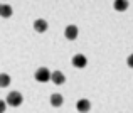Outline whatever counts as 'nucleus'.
<instances>
[{
    "label": "nucleus",
    "mask_w": 133,
    "mask_h": 113,
    "mask_svg": "<svg viewBox=\"0 0 133 113\" xmlns=\"http://www.w3.org/2000/svg\"><path fill=\"white\" fill-rule=\"evenodd\" d=\"M88 64V59H86V56H83V54H76L74 58H72V66L74 68H84V66Z\"/></svg>",
    "instance_id": "7ed1b4c3"
},
{
    "label": "nucleus",
    "mask_w": 133,
    "mask_h": 113,
    "mask_svg": "<svg viewBox=\"0 0 133 113\" xmlns=\"http://www.w3.org/2000/svg\"><path fill=\"white\" fill-rule=\"evenodd\" d=\"M5 108H7V101L0 100V113H5Z\"/></svg>",
    "instance_id": "f8f14e48"
},
{
    "label": "nucleus",
    "mask_w": 133,
    "mask_h": 113,
    "mask_svg": "<svg viewBox=\"0 0 133 113\" xmlns=\"http://www.w3.org/2000/svg\"><path fill=\"white\" fill-rule=\"evenodd\" d=\"M62 101H64V100H62V96H61L59 93H54V95L51 96V105H52V106H56V108L61 106Z\"/></svg>",
    "instance_id": "1a4fd4ad"
},
{
    "label": "nucleus",
    "mask_w": 133,
    "mask_h": 113,
    "mask_svg": "<svg viewBox=\"0 0 133 113\" xmlns=\"http://www.w3.org/2000/svg\"><path fill=\"white\" fill-rule=\"evenodd\" d=\"M76 108H78V111L79 113H88L91 110V103H89V100H78V103H76Z\"/></svg>",
    "instance_id": "20e7f679"
},
{
    "label": "nucleus",
    "mask_w": 133,
    "mask_h": 113,
    "mask_svg": "<svg viewBox=\"0 0 133 113\" xmlns=\"http://www.w3.org/2000/svg\"><path fill=\"white\" fill-rule=\"evenodd\" d=\"M127 64L130 66V68H133V54L128 56V59H127Z\"/></svg>",
    "instance_id": "ddd939ff"
},
{
    "label": "nucleus",
    "mask_w": 133,
    "mask_h": 113,
    "mask_svg": "<svg viewBox=\"0 0 133 113\" xmlns=\"http://www.w3.org/2000/svg\"><path fill=\"white\" fill-rule=\"evenodd\" d=\"M5 101H7V105H10V106H19V105H22L24 98H22V95H20L19 91H12V93L7 95Z\"/></svg>",
    "instance_id": "f257e3e1"
},
{
    "label": "nucleus",
    "mask_w": 133,
    "mask_h": 113,
    "mask_svg": "<svg viewBox=\"0 0 133 113\" xmlns=\"http://www.w3.org/2000/svg\"><path fill=\"white\" fill-rule=\"evenodd\" d=\"M51 81L54 84H62L66 81V76L62 74L61 71H54V73H52V76H51Z\"/></svg>",
    "instance_id": "423d86ee"
},
{
    "label": "nucleus",
    "mask_w": 133,
    "mask_h": 113,
    "mask_svg": "<svg viewBox=\"0 0 133 113\" xmlns=\"http://www.w3.org/2000/svg\"><path fill=\"white\" fill-rule=\"evenodd\" d=\"M51 76H52V73L49 71L47 68H39L36 71V79L39 81V83H45V81H49Z\"/></svg>",
    "instance_id": "f03ea898"
},
{
    "label": "nucleus",
    "mask_w": 133,
    "mask_h": 113,
    "mask_svg": "<svg viewBox=\"0 0 133 113\" xmlns=\"http://www.w3.org/2000/svg\"><path fill=\"white\" fill-rule=\"evenodd\" d=\"M10 84V76L5 74V73H2L0 74V88H7Z\"/></svg>",
    "instance_id": "9b49d317"
},
{
    "label": "nucleus",
    "mask_w": 133,
    "mask_h": 113,
    "mask_svg": "<svg viewBox=\"0 0 133 113\" xmlns=\"http://www.w3.org/2000/svg\"><path fill=\"white\" fill-rule=\"evenodd\" d=\"M113 7H115V10H118V12H123V10L128 9V0H115Z\"/></svg>",
    "instance_id": "6e6552de"
},
{
    "label": "nucleus",
    "mask_w": 133,
    "mask_h": 113,
    "mask_svg": "<svg viewBox=\"0 0 133 113\" xmlns=\"http://www.w3.org/2000/svg\"><path fill=\"white\" fill-rule=\"evenodd\" d=\"M34 29H36V32H45L47 30V22L44 19H37L34 22Z\"/></svg>",
    "instance_id": "0eeeda50"
},
{
    "label": "nucleus",
    "mask_w": 133,
    "mask_h": 113,
    "mask_svg": "<svg viewBox=\"0 0 133 113\" xmlns=\"http://www.w3.org/2000/svg\"><path fill=\"white\" fill-rule=\"evenodd\" d=\"M0 10H2V3H0Z\"/></svg>",
    "instance_id": "4468645a"
},
{
    "label": "nucleus",
    "mask_w": 133,
    "mask_h": 113,
    "mask_svg": "<svg viewBox=\"0 0 133 113\" xmlns=\"http://www.w3.org/2000/svg\"><path fill=\"white\" fill-rule=\"evenodd\" d=\"M12 12H14L12 7L7 5V3H3V5H2V10H0V15H2L3 19H9V17L12 15Z\"/></svg>",
    "instance_id": "9d476101"
},
{
    "label": "nucleus",
    "mask_w": 133,
    "mask_h": 113,
    "mask_svg": "<svg viewBox=\"0 0 133 113\" xmlns=\"http://www.w3.org/2000/svg\"><path fill=\"white\" fill-rule=\"evenodd\" d=\"M64 36L66 39H69V41H74L76 37H78V27L76 26H68L64 30Z\"/></svg>",
    "instance_id": "39448f33"
}]
</instances>
